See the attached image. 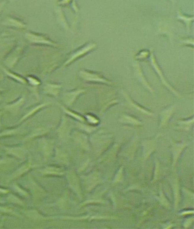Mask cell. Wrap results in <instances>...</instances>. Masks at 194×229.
I'll list each match as a JSON object with an SVG mask.
<instances>
[{
	"label": "cell",
	"instance_id": "8d00e7d4",
	"mask_svg": "<svg viewBox=\"0 0 194 229\" xmlns=\"http://www.w3.org/2000/svg\"><path fill=\"white\" fill-rule=\"evenodd\" d=\"M86 120H88V121L89 122H90L91 123L97 124V123L99 122V120L97 119V118H96L95 116L92 115H86Z\"/></svg>",
	"mask_w": 194,
	"mask_h": 229
},
{
	"label": "cell",
	"instance_id": "f1b7e54d",
	"mask_svg": "<svg viewBox=\"0 0 194 229\" xmlns=\"http://www.w3.org/2000/svg\"><path fill=\"white\" fill-rule=\"evenodd\" d=\"M175 184L174 185V192H175V208H177L178 205V203L179 201V183L178 181H175Z\"/></svg>",
	"mask_w": 194,
	"mask_h": 229
},
{
	"label": "cell",
	"instance_id": "5b68a950",
	"mask_svg": "<svg viewBox=\"0 0 194 229\" xmlns=\"http://www.w3.org/2000/svg\"><path fill=\"white\" fill-rule=\"evenodd\" d=\"M133 70L134 72V75L138 80V81L141 83V84L145 87L147 91H149L151 93L154 92V89L152 88L150 84L147 81V79H146L145 75H144V72L142 69V67L141 65L139 64L138 63H134L133 64Z\"/></svg>",
	"mask_w": 194,
	"mask_h": 229
},
{
	"label": "cell",
	"instance_id": "836d02e7",
	"mask_svg": "<svg viewBox=\"0 0 194 229\" xmlns=\"http://www.w3.org/2000/svg\"><path fill=\"white\" fill-rule=\"evenodd\" d=\"M18 131L17 129H11V130H7L4 131H2L0 134V137L2 136H12L13 134H15L18 133Z\"/></svg>",
	"mask_w": 194,
	"mask_h": 229
},
{
	"label": "cell",
	"instance_id": "8992f818",
	"mask_svg": "<svg viewBox=\"0 0 194 229\" xmlns=\"http://www.w3.org/2000/svg\"><path fill=\"white\" fill-rule=\"evenodd\" d=\"M86 92L84 89H75L63 94V101L67 106H71L80 95Z\"/></svg>",
	"mask_w": 194,
	"mask_h": 229
},
{
	"label": "cell",
	"instance_id": "7c38bea8",
	"mask_svg": "<svg viewBox=\"0 0 194 229\" xmlns=\"http://www.w3.org/2000/svg\"><path fill=\"white\" fill-rule=\"evenodd\" d=\"M5 149L8 154L20 159L24 158L26 152V150L21 147H5Z\"/></svg>",
	"mask_w": 194,
	"mask_h": 229
},
{
	"label": "cell",
	"instance_id": "d6a6232c",
	"mask_svg": "<svg viewBox=\"0 0 194 229\" xmlns=\"http://www.w3.org/2000/svg\"><path fill=\"white\" fill-rule=\"evenodd\" d=\"M13 160L11 159H0V168H2L4 166L7 167L9 165H12Z\"/></svg>",
	"mask_w": 194,
	"mask_h": 229
},
{
	"label": "cell",
	"instance_id": "277c9868",
	"mask_svg": "<svg viewBox=\"0 0 194 229\" xmlns=\"http://www.w3.org/2000/svg\"><path fill=\"white\" fill-rule=\"evenodd\" d=\"M25 37L26 40L30 43L39 44H46L53 46H57V43L51 41L50 39H49L46 36H43V34H41L28 32L25 34Z\"/></svg>",
	"mask_w": 194,
	"mask_h": 229
},
{
	"label": "cell",
	"instance_id": "30bf717a",
	"mask_svg": "<svg viewBox=\"0 0 194 229\" xmlns=\"http://www.w3.org/2000/svg\"><path fill=\"white\" fill-rule=\"evenodd\" d=\"M39 171L44 175L62 176L65 174V171L62 168L55 166H47L39 170Z\"/></svg>",
	"mask_w": 194,
	"mask_h": 229
},
{
	"label": "cell",
	"instance_id": "484cf974",
	"mask_svg": "<svg viewBox=\"0 0 194 229\" xmlns=\"http://www.w3.org/2000/svg\"><path fill=\"white\" fill-rule=\"evenodd\" d=\"M60 107H61V108L62 109V110L65 112L66 114L71 116L72 117H73L74 118L77 119V120H78L81 121V122H84V118L81 115L78 114V113H76L75 112H73L72 111L70 110L69 109H67L66 107H64L63 106H60Z\"/></svg>",
	"mask_w": 194,
	"mask_h": 229
},
{
	"label": "cell",
	"instance_id": "7402d4cb",
	"mask_svg": "<svg viewBox=\"0 0 194 229\" xmlns=\"http://www.w3.org/2000/svg\"><path fill=\"white\" fill-rule=\"evenodd\" d=\"M49 104H50V103H44V104H40L38 106H36V107H33V109H31V110H30L29 111V112H28L20 120V122L23 121V120L27 119L28 117L31 116L32 115L34 114L36 112H38V110H39L40 109H42L43 107H46V106H47L49 105Z\"/></svg>",
	"mask_w": 194,
	"mask_h": 229
},
{
	"label": "cell",
	"instance_id": "9c48e42d",
	"mask_svg": "<svg viewBox=\"0 0 194 229\" xmlns=\"http://www.w3.org/2000/svg\"><path fill=\"white\" fill-rule=\"evenodd\" d=\"M2 25L8 27H12L18 29H24L26 26V24L19 19L10 17L6 18L5 20L2 22Z\"/></svg>",
	"mask_w": 194,
	"mask_h": 229
},
{
	"label": "cell",
	"instance_id": "e575fe53",
	"mask_svg": "<svg viewBox=\"0 0 194 229\" xmlns=\"http://www.w3.org/2000/svg\"><path fill=\"white\" fill-rule=\"evenodd\" d=\"M28 80L29 81V83L33 86H38L41 83L40 81L38 79H36V78H34L33 76H29Z\"/></svg>",
	"mask_w": 194,
	"mask_h": 229
},
{
	"label": "cell",
	"instance_id": "9a60e30c",
	"mask_svg": "<svg viewBox=\"0 0 194 229\" xmlns=\"http://www.w3.org/2000/svg\"><path fill=\"white\" fill-rule=\"evenodd\" d=\"M173 143V156H174V162H173V165L176 164L178 159L179 158L181 152H182L184 148L186 147V144L182 143V144H176V143Z\"/></svg>",
	"mask_w": 194,
	"mask_h": 229
},
{
	"label": "cell",
	"instance_id": "ba28073f",
	"mask_svg": "<svg viewBox=\"0 0 194 229\" xmlns=\"http://www.w3.org/2000/svg\"><path fill=\"white\" fill-rule=\"evenodd\" d=\"M67 179L70 187L75 192V193L78 195V196L81 197L79 180L75 173L73 172L68 173Z\"/></svg>",
	"mask_w": 194,
	"mask_h": 229
},
{
	"label": "cell",
	"instance_id": "60d3db41",
	"mask_svg": "<svg viewBox=\"0 0 194 229\" xmlns=\"http://www.w3.org/2000/svg\"><path fill=\"white\" fill-rule=\"evenodd\" d=\"M2 202H4V201H2V199L0 197V203H2Z\"/></svg>",
	"mask_w": 194,
	"mask_h": 229
},
{
	"label": "cell",
	"instance_id": "4316f807",
	"mask_svg": "<svg viewBox=\"0 0 194 229\" xmlns=\"http://www.w3.org/2000/svg\"><path fill=\"white\" fill-rule=\"evenodd\" d=\"M26 214L27 215L31 218L32 219H34V220H38V219H42V220H47V218H45L44 217L43 215H41L40 213H38V211L36 210H29V211H27L26 212Z\"/></svg>",
	"mask_w": 194,
	"mask_h": 229
},
{
	"label": "cell",
	"instance_id": "f35d334b",
	"mask_svg": "<svg viewBox=\"0 0 194 229\" xmlns=\"http://www.w3.org/2000/svg\"><path fill=\"white\" fill-rule=\"evenodd\" d=\"M181 43H182L183 45H187V46H191L193 47L194 46V39L193 38H187L181 41Z\"/></svg>",
	"mask_w": 194,
	"mask_h": 229
},
{
	"label": "cell",
	"instance_id": "7a4b0ae2",
	"mask_svg": "<svg viewBox=\"0 0 194 229\" xmlns=\"http://www.w3.org/2000/svg\"><path fill=\"white\" fill-rule=\"evenodd\" d=\"M97 45L94 43H86L81 47H80L76 50L73 51L70 55L67 60L65 62L63 66H67L70 64L72 62L78 60L79 58L85 56L88 53L94 51Z\"/></svg>",
	"mask_w": 194,
	"mask_h": 229
},
{
	"label": "cell",
	"instance_id": "5bb4252c",
	"mask_svg": "<svg viewBox=\"0 0 194 229\" xmlns=\"http://www.w3.org/2000/svg\"><path fill=\"white\" fill-rule=\"evenodd\" d=\"M123 94H124V96H125V99H126V100L128 101V103L132 107L135 108L136 109L138 110V111H140V112L143 113L145 114L149 115H153V113H151L150 112H149V111H148L147 110L145 109L144 107H142L140 106V105H138V104H137L136 102H134V101L133 100L131 99V97H130L129 96L127 93H125V92H124V93H123Z\"/></svg>",
	"mask_w": 194,
	"mask_h": 229
},
{
	"label": "cell",
	"instance_id": "603a6c76",
	"mask_svg": "<svg viewBox=\"0 0 194 229\" xmlns=\"http://www.w3.org/2000/svg\"><path fill=\"white\" fill-rule=\"evenodd\" d=\"M121 121L122 122H126V123H130L135 125H140L141 124L140 121L137 119L132 116L127 114H123L121 118Z\"/></svg>",
	"mask_w": 194,
	"mask_h": 229
},
{
	"label": "cell",
	"instance_id": "e0dca14e",
	"mask_svg": "<svg viewBox=\"0 0 194 229\" xmlns=\"http://www.w3.org/2000/svg\"><path fill=\"white\" fill-rule=\"evenodd\" d=\"M174 109L173 107H169L163 110L161 113V126H164L167 123L171 116L174 113Z\"/></svg>",
	"mask_w": 194,
	"mask_h": 229
},
{
	"label": "cell",
	"instance_id": "3957f363",
	"mask_svg": "<svg viewBox=\"0 0 194 229\" xmlns=\"http://www.w3.org/2000/svg\"><path fill=\"white\" fill-rule=\"evenodd\" d=\"M150 62H151V65H152L153 68H154L155 72H156V73L157 74V75L159 76V79L161 80L162 83H163V84L170 92H171L174 94H175L177 97H180V94H179V93L177 91V90H175L173 88L172 86L170 85V84L167 81V80L166 79L163 73V72L162 71L160 66L159 65L157 62L156 58L155 57V55L154 54V52H153V50L150 51Z\"/></svg>",
	"mask_w": 194,
	"mask_h": 229
},
{
	"label": "cell",
	"instance_id": "44dd1931",
	"mask_svg": "<svg viewBox=\"0 0 194 229\" xmlns=\"http://www.w3.org/2000/svg\"><path fill=\"white\" fill-rule=\"evenodd\" d=\"M31 188L32 193L33 194L34 196L35 197H36L37 199L39 197H42L46 194L44 191H43V189L41 187L39 186L34 181L31 182Z\"/></svg>",
	"mask_w": 194,
	"mask_h": 229
},
{
	"label": "cell",
	"instance_id": "ac0fdd59",
	"mask_svg": "<svg viewBox=\"0 0 194 229\" xmlns=\"http://www.w3.org/2000/svg\"><path fill=\"white\" fill-rule=\"evenodd\" d=\"M177 20H179L180 21L183 22L185 24L188 30H189L190 28H191V24L194 22V17L193 16L190 17L186 15L183 14V13L179 12L178 13Z\"/></svg>",
	"mask_w": 194,
	"mask_h": 229
},
{
	"label": "cell",
	"instance_id": "52a82bcc",
	"mask_svg": "<svg viewBox=\"0 0 194 229\" xmlns=\"http://www.w3.org/2000/svg\"><path fill=\"white\" fill-rule=\"evenodd\" d=\"M34 167V165L32 164L31 159H29L26 162H25L23 165H21L18 169H17L14 173L12 175L10 180H14L17 179L18 177L21 176L23 174L28 172L31 168Z\"/></svg>",
	"mask_w": 194,
	"mask_h": 229
},
{
	"label": "cell",
	"instance_id": "1f68e13d",
	"mask_svg": "<svg viewBox=\"0 0 194 229\" xmlns=\"http://www.w3.org/2000/svg\"><path fill=\"white\" fill-rule=\"evenodd\" d=\"M14 189L17 192H18V193L22 196H24V197H28L29 196L28 192H27L25 190H24L23 188H22L20 186L15 184L14 186Z\"/></svg>",
	"mask_w": 194,
	"mask_h": 229
},
{
	"label": "cell",
	"instance_id": "d6986e66",
	"mask_svg": "<svg viewBox=\"0 0 194 229\" xmlns=\"http://www.w3.org/2000/svg\"><path fill=\"white\" fill-rule=\"evenodd\" d=\"M68 126V125L67 123V121L65 117L63 118L62 122L58 130V133H59V137H60L61 138L65 139V138L67 136L68 133H69V129Z\"/></svg>",
	"mask_w": 194,
	"mask_h": 229
},
{
	"label": "cell",
	"instance_id": "4dcf8cb0",
	"mask_svg": "<svg viewBox=\"0 0 194 229\" xmlns=\"http://www.w3.org/2000/svg\"><path fill=\"white\" fill-rule=\"evenodd\" d=\"M57 14H58V19L59 22L62 23V26L65 28V29H68V23H67V22L66 21L65 15L63 14V12L59 11V12H57Z\"/></svg>",
	"mask_w": 194,
	"mask_h": 229
},
{
	"label": "cell",
	"instance_id": "ab89813d",
	"mask_svg": "<svg viewBox=\"0 0 194 229\" xmlns=\"http://www.w3.org/2000/svg\"><path fill=\"white\" fill-rule=\"evenodd\" d=\"M7 193H9V191L6 189H4V188H0V193L1 194H7Z\"/></svg>",
	"mask_w": 194,
	"mask_h": 229
},
{
	"label": "cell",
	"instance_id": "f546056e",
	"mask_svg": "<svg viewBox=\"0 0 194 229\" xmlns=\"http://www.w3.org/2000/svg\"><path fill=\"white\" fill-rule=\"evenodd\" d=\"M7 200L12 203L15 204H18L20 205H24V203L19 198H18L17 196H14L13 194H10L8 196Z\"/></svg>",
	"mask_w": 194,
	"mask_h": 229
},
{
	"label": "cell",
	"instance_id": "8fae6325",
	"mask_svg": "<svg viewBox=\"0 0 194 229\" xmlns=\"http://www.w3.org/2000/svg\"><path fill=\"white\" fill-rule=\"evenodd\" d=\"M61 88L62 86L60 84L55 83H48L44 86V91L47 94L57 97L60 93Z\"/></svg>",
	"mask_w": 194,
	"mask_h": 229
},
{
	"label": "cell",
	"instance_id": "6da1fadb",
	"mask_svg": "<svg viewBox=\"0 0 194 229\" xmlns=\"http://www.w3.org/2000/svg\"><path fill=\"white\" fill-rule=\"evenodd\" d=\"M79 77L87 83L102 84L108 86L113 85V83L105 78L100 73L87 70H81L79 73Z\"/></svg>",
	"mask_w": 194,
	"mask_h": 229
},
{
	"label": "cell",
	"instance_id": "ffe728a7",
	"mask_svg": "<svg viewBox=\"0 0 194 229\" xmlns=\"http://www.w3.org/2000/svg\"><path fill=\"white\" fill-rule=\"evenodd\" d=\"M55 154V159L59 163L63 165H67L68 163V157L63 151L57 149Z\"/></svg>",
	"mask_w": 194,
	"mask_h": 229
},
{
	"label": "cell",
	"instance_id": "cb8c5ba5",
	"mask_svg": "<svg viewBox=\"0 0 194 229\" xmlns=\"http://www.w3.org/2000/svg\"><path fill=\"white\" fill-rule=\"evenodd\" d=\"M3 70L4 71L5 73L7 75V76L10 77L11 78L15 79V80L19 81L20 83H21L22 84H26V80L25 79L22 78L21 76H20V75H18L15 74V73L12 72L7 70L5 69L4 68H3Z\"/></svg>",
	"mask_w": 194,
	"mask_h": 229
},
{
	"label": "cell",
	"instance_id": "83f0119b",
	"mask_svg": "<svg viewBox=\"0 0 194 229\" xmlns=\"http://www.w3.org/2000/svg\"><path fill=\"white\" fill-rule=\"evenodd\" d=\"M48 130L43 128H40L38 129H36L32 133V134L29 136V138H33L36 136H40L44 135V134L47 133L48 132Z\"/></svg>",
	"mask_w": 194,
	"mask_h": 229
},
{
	"label": "cell",
	"instance_id": "d590c367",
	"mask_svg": "<svg viewBox=\"0 0 194 229\" xmlns=\"http://www.w3.org/2000/svg\"><path fill=\"white\" fill-rule=\"evenodd\" d=\"M0 212L5 213H10L12 215H17V213L12 208H9L7 207H0Z\"/></svg>",
	"mask_w": 194,
	"mask_h": 229
},
{
	"label": "cell",
	"instance_id": "d4e9b609",
	"mask_svg": "<svg viewBox=\"0 0 194 229\" xmlns=\"http://www.w3.org/2000/svg\"><path fill=\"white\" fill-rule=\"evenodd\" d=\"M150 55V51L147 50H142L135 55L134 58L137 60H144L147 59Z\"/></svg>",
	"mask_w": 194,
	"mask_h": 229
},
{
	"label": "cell",
	"instance_id": "74e56055",
	"mask_svg": "<svg viewBox=\"0 0 194 229\" xmlns=\"http://www.w3.org/2000/svg\"><path fill=\"white\" fill-rule=\"evenodd\" d=\"M160 198H161V199H160L159 201L161 202V203L163 206L166 207V208H168V207L170 206L169 203L168 202H166L165 201L163 200H167L166 199L165 196H164L163 194V192H162V191H161V196H160Z\"/></svg>",
	"mask_w": 194,
	"mask_h": 229
},
{
	"label": "cell",
	"instance_id": "2e32d148",
	"mask_svg": "<svg viewBox=\"0 0 194 229\" xmlns=\"http://www.w3.org/2000/svg\"><path fill=\"white\" fill-rule=\"evenodd\" d=\"M25 101V97L22 96L18 100L16 101L15 102L7 105L5 107L9 112L15 113L20 109V107H21L23 104H24Z\"/></svg>",
	"mask_w": 194,
	"mask_h": 229
},
{
	"label": "cell",
	"instance_id": "4fadbf2b",
	"mask_svg": "<svg viewBox=\"0 0 194 229\" xmlns=\"http://www.w3.org/2000/svg\"><path fill=\"white\" fill-rule=\"evenodd\" d=\"M42 149L46 160L50 157L53 150V142L50 140H43L42 143Z\"/></svg>",
	"mask_w": 194,
	"mask_h": 229
}]
</instances>
